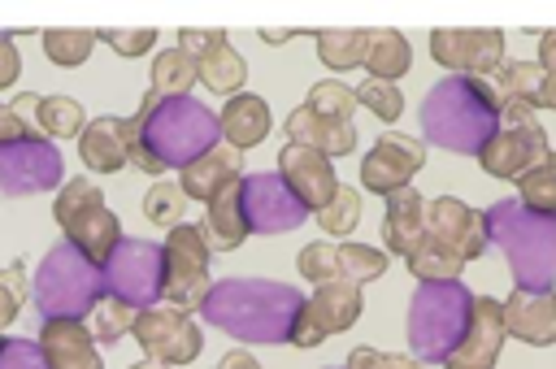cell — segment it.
Wrapping results in <instances>:
<instances>
[{"instance_id": "obj_29", "label": "cell", "mask_w": 556, "mask_h": 369, "mask_svg": "<svg viewBox=\"0 0 556 369\" xmlns=\"http://www.w3.org/2000/svg\"><path fill=\"white\" fill-rule=\"evenodd\" d=\"M195 78L208 87V91H230V96H239V87H243V78H248V65H243V56L230 48V39L222 43V48H213L208 56H200L195 61Z\"/></svg>"}, {"instance_id": "obj_35", "label": "cell", "mask_w": 556, "mask_h": 369, "mask_svg": "<svg viewBox=\"0 0 556 369\" xmlns=\"http://www.w3.org/2000/svg\"><path fill=\"white\" fill-rule=\"evenodd\" d=\"M96 48V30H74V26H56V30H43V52L52 65H83Z\"/></svg>"}, {"instance_id": "obj_30", "label": "cell", "mask_w": 556, "mask_h": 369, "mask_svg": "<svg viewBox=\"0 0 556 369\" xmlns=\"http://www.w3.org/2000/svg\"><path fill=\"white\" fill-rule=\"evenodd\" d=\"M35 130L43 139H78L83 109L70 96H35Z\"/></svg>"}, {"instance_id": "obj_48", "label": "cell", "mask_w": 556, "mask_h": 369, "mask_svg": "<svg viewBox=\"0 0 556 369\" xmlns=\"http://www.w3.org/2000/svg\"><path fill=\"white\" fill-rule=\"evenodd\" d=\"M17 74H22V52H17L13 35L0 30V91H9L17 82Z\"/></svg>"}, {"instance_id": "obj_2", "label": "cell", "mask_w": 556, "mask_h": 369, "mask_svg": "<svg viewBox=\"0 0 556 369\" xmlns=\"http://www.w3.org/2000/svg\"><path fill=\"white\" fill-rule=\"evenodd\" d=\"M304 295L291 282H274V278H226L213 282L200 317L243 343H287L291 326L300 317Z\"/></svg>"}, {"instance_id": "obj_43", "label": "cell", "mask_w": 556, "mask_h": 369, "mask_svg": "<svg viewBox=\"0 0 556 369\" xmlns=\"http://www.w3.org/2000/svg\"><path fill=\"white\" fill-rule=\"evenodd\" d=\"M22 300H26V269H22V260H9L0 269V334L22 313Z\"/></svg>"}, {"instance_id": "obj_53", "label": "cell", "mask_w": 556, "mask_h": 369, "mask_svg": "<svg viewBox=\"0 0 556 369\" xmlns=\"http://www.w3.org/2000/svg\"><path fill=\"white\" fill-rule=\"evenodd\" d=\"M291 35H300V30H261V39H265V43H287Z\"/></svg>"}, {"instance_id": "obj_47", "label": "cell", "mask_w": 556, "mask_h": 369, "mask_svg": "<svg viewBox=\"0 0 556 369\" xmlns=\"http://www.w3.org/2000/svg\"><path fill=\"white\" fill-rule=\"evenodd\" d=\"M226 43V35L222 30H191V26H182L178 30V52H187L191 61H200V56H208L213 48H222Z\"/></svg>"}, {"instance_id": "obj_1", "label": "cell", "mask_w": 556, "mask_h": 369, "mask_svg": "<svg viewBox=\"0 0 556 369\" xmlns=\"http://www.w3.org/2000/svg\"><path fill=\"white\" fill-rule=\"evenodd\" d=\"M217 139H222L217 113L191 96L148 91L139 113L126 117V161L152 178L165 169H187Z\"/></svg>"}, {"instance_id": "obj_52", "label": "cell", "mask_w": 556, "mask_h": 369, "mask_svg": "<svg viewBox=\"0 0 556 369\" xmlns=\"http://www.w3.org/2000/svg\"><path fill=\"white\" fill-rule=\"evenodd\" d=\"M539 109H556V69L543 74V91H539Z\"/></svg>"}, {"instance_id": "obj_45", "label": "cell", "mask_w": 556, "mask_h": 369, "mask_svg": "<svg viewBox=\"0 0 556 369\" xmlns=\"http://www.w3.org/2000/svg\"><path fill=\"white\" fill-rule=\"evenodd\" d=\"M96 39H104L117 56H143L152 43H156V30L152 26H104V30H96Z\"/></svg>"}, {"instance_id": "obj_7", "label": "cell", "mask_w": 556, "mask_h": 369, "mask_svg": "<svg viewBox=\"0 0 556 369\" xmlns=\"http://www.w3.org/2000/svg\"><path fill=\"white\" fill-rule=\"evenodd\" d=\"M52 213H56V226L65 230V243H74V247H78L87 260H96V265H104L109 252H113L117 239H122L117 213L104 204V191H100L96 182H87V178H70V182L61 187Z\"/></svg>"}, {"instance_id": "obj_19", "label": "cell", "mask_w": 556, "mask_h": 369, "mask_svg": "<svg viewBox=\"0 0 556 369\" xmlns=\"http://www.w3.org/2000/svg\"><path fill=\"white\" fill-rule=\"evenodd\" d=\"M278 178L300 195V204L308 213H321L330 204V195L339 191V178H334V161L317 148H304V143H287L278 152Z\"/></svg>"}, {"instance_id": "obj_32", "label": "cell", "mask_w": 556, "mask_h": 369, "mask_svg": "<svg viewBox=\"0 0 556 369\" xmlns=\"http://www.w3.org/2000/svg\"><path fill=\"white\" fill-rule=\"evenodd\" d=\"M195 82V61L178 48H165L152 56V91L156 96H187Z\"/></svg>"}, {"instance_id": "obj_15", "label": "cell", "mask_w": 556, "mask_h": 369, "mask_svg": "<svg viewBox=\"0 0 556 369\" xmlns=\"http://www.w3.org/2000/svg\"><path fill=\"white\" fill-rule=\"evenodd\" d=\"M426 239L452 252L456 260H473L486 252V221L478 208H469L456 195H434L426 200Z\"/></svg>"}, {"instance_id": "obj_40", "label": "cell", "mask_w": 556, "mask_h": 369, "mask_svg": "<svg viewBox=\"0 0 556 369\" xmlns=\"http://www.w3.org/2000/svg\"><path fill=\"white\" fill-rule=\"evenodd\" d=\"M356 217H361V191H356V187H343V182H339V191L330 195V204L317 213V221H321V230H326L330 239L356 230Z\"/></svg>"}, {"instance_id": "obj_31", "label": "cell", "mask_w": 556, "mask_h": 369, "mask_svg": "<svg viewBox=\"0 0 556 369\" xmlns=\"http://www.w3.org/2000/svg\"><path fill=\"white\" fill-rule=\"evenodd\" d=\"M365 39L369 30H313L317 61L330 69H356L365 61Z\"/></svg>"}, {"instance_id": "obj_20", "label": "cell", "mask_w": 556, "mask_h": 369, "mask_svg": "<svg viewBox=\"0 0 556 369\" xmlns=\"http://www.w3.org/2000/svg\"><path fill=\"white\" fill-rule=\"evenodd\" d=\"M504 326L530 347L556 343V291H513L504 300Z\"/></svg>"}, {"instance_id": "obj_17", "label": "cell", "mask_w": 556, "mask_h": 369, "mask_svg": "<svg viewBox=\"0 0 556 369\" xmlns=\"http://www.w3.org/2000/svg\"><path fill=\"white\" fill-rule=\"evenodd\" d=\"M430 56L456 74H469V78H486L491 69L504 65V30H434L430 35Z\"/></svg>"}, {"instance_id": "obj_23", "label": "cell", "mask_w": 556, "mask_h": 369, "mask_svg": "<svg viewBox=\"0 0 556 369\" xmlns=\"http://www.w3.org/2000/svg\"><path fill=\"white\" fill-rule=\"evenodd\" d=\"M39 347L48 369H104L83 321H39Z\"/></svg>"}, {"instance_id": "obj_13", "label": "cell", "mask_w": 556, "mask_h": 369, "mask_svg": "<svg viewBox=\"0 0 556 369\" xmlns=\"http://www.w3.org/2000/svg\"><path fill=\"white\" fill-rule=\"evenodd\" d=\"M130 334L139 339V347L148 352V360H161V365H191L200 356V347H204L200 326L182 308H174V304L139 308Z\"/></svg>"}, {"instance_id": "obj_36", "label": "cell", "mask_w": 556, "mask_h": 369, "mask_svg": "<svg viewBox=\"0 0 556 369\" xmlns=\"http://www.w3.org/2000/svg\"><path fill=\"white\" fill-rule=\"evenodd\" d=\"M517 191H521L517 200H521L526 208L556 217V152H547L543 165H534L526 178H517Z\"/></svg>"}, {"instance_id": "obj_18", "label": "cell", "mask_w": 556, "mask_h": 369, "mask_svg": "<svg viewBox=\"0 0 556 369\" xmlns=\"http://www.w3.org/2000/svg\"><path fill=\"white\" fill-rule=\"evenodd\" d=\"M504 339H508V326H504V300L473 295L469 326H465L456 352L443 360V369H495Z\"/></svg>"}, {"instance_id": "obj_51", "label": "cell", "mask_w": 556, "mask_h": 369, "mask_svg": "<svg viewBox=\"0 0 556 369\" xmlns=\"http://www.w3.org/2000/svg\"><path fill=\"white\" fill-rule=\"evenodd\" d=\"M217 369H261V360H256L252 352H226V356L217 360Z\"/></svg>"}, {"instance_id": "obj_46", "label": "cell", "mask_w": 556, "mask_h": 369, "mask_svg": "<svg viewBox=\"0 0 556 369\" xmlns=\"http://www.w3.org/2000/svg\"><path fill=\"white\" fill-rule=\"evenodd\" d=\"M343 369H421V360L395 356V352H378V347H356Z\"/></svg>"}, {"instance_id": "obj_11", "label": "cell", "mask_w": 556, "mask_h": 369, "mask_svg": "<svg viewBox=\"0 0 556 369\" xmlns=\"http://www.w3.org/2000/svg\"><path fill=\"white\" fill-rule=\"evenodd\" d=\"M65 178V161L52 139L26 135L13 143H0V195L22 200V195H43Z\"/></svg>"}, {"instance_id": "obj_14", "label": "cell", "mask_w": 556, "mask_h": 369, "mask_svg": "<svg viewBox=\"0 0 556 369\" xmlns=\"http://www.w3.org/2000/svg\"><path fill=\"white\" fill-rule=\"evenodd\" d=\"M239 200H243L248 234H287V230H295L308 217L300 195L278 174H248V178H239Z\"/></svg>"}, {"instance_id": "obj_9", "label": "cell", "mask_w": 556, "mask_h": 369, "mask_svg": "<svg viewBox=\"0 0 556 369\" xmlns=\"http://www.w3.org/2000/svg\"><path fill=\"white\" fill-rule=\"evenodd\" d=\"M161 260H165V278H161V300H169L174 308H200L208 295V239L204 226H169L165 243H161Z\"/></svg>"}, {"instance_id": "obj_33", "label": "cell", "mask_w": 556, "mask_h": 369, "mask_svg": "<svg viewBox=\"0 0 556 369\" xmlns=\"http://www.w3.org/2000/svg\"><path fill=\"white\" fill-rule=\"evenodd\" d=\"M135 313L139 308H130V304H122L117 295H104L91 313H87V334H91V343H117L122 334H130V326H135Z\"/></svg>"}, {"instance_id": "obj_54", "label": "cell", "mask_w": 556, "mask_h": 369, "mask_svg": "<svg viewBox=\"0 0 556 369\" xmlns=\"http://www.w3.org/2000/svg\"><path fill=\"white\" fill-rule=\"evenodd\" d=\"M130 369H174V365H161V360H139V365H130Z\"/></svg>"}, {"instance_id": "obj_49", "label": "cell", "mask_w": 556, "mask_h": 369, "mask_svg": "<svg viewBox=\"0 0 556 369\" xmlns=\"http://www.w3.org/2000/svg\"><path fill=\"white\" fill-rule=\"evenodd\" d=\"M26 135H39L26 117L13 113V104H0V143H13V139H26Z\"/></svg>"}, {"instance_id": "obj_44", "label": "cell", "mask_w": 556, "mask_h": 369, "mask_svg": "<svg viewBox=\"0 0 556 369\" xmlns=\"http://www.w3.org/2000/svg\"><path fill=\"white\" fill-rule=\"evenodd\" d=\"M0 369H48V356H43L39 339L0 334Z\"/></svg>"}, {"instance_id": "obj_41", "label": "cell", "mask_w": 556, "mask_h": 369, "mask_svg": "<svg viewBox=\"0 0 556 369\" xmlns=\"http://www.w3.org/2000/svg\"><path fill=\"white\" fill-rule=\"evenodd\" d=\"M356 91V104H365L374 117H382V122H395L400 113H404V91L395 87V82H382V78H365L361 87H352Z\"/></svg>"}, {"instance_id": "obj_5", "label": "cell", "mask_w": 556, "mask_h": 369, "mask_svg": "<svg viewBox=\"0 0 556 369\" xmlns=\"http://www.w3.org/2000/svg\"><path fill=\"white\" fill-rule=\"evenodd\" d=\"M35 308L39 321H83L109 291H104V273L96 260H87L74 243H52L35 269Z\"/></svg>"}, {"instance_id": "obj_42", "label": "cell", "mask_w": 556, "mask_h": 369, "mask_svg": "<svg viewBox=\"0 0 556 369\" xmlns=\"http://www.w3.org/2000/svg\"><path fill=\"white\" fill-rule=\"evenodd\" d=\"M300 273L308 278V282H330V278H339V252H334V243L330 239H317V243H308V247H300Z\"/></svg>"}, {"instance_id": "obj_34", "label": "cell", "mask_w": 556, "mask_h": 369, "mask_svg": "<svg viewBox=\"0 0 556 369\" xmlns=\"http://www.w3.org/2000/svg\"><path fill=\"white\" fill-rule=\"evenodd\" d=\"M495 91H500V100H517V104H530V109H539L543 69H539L534 61H508V65H500Z\"/></svg>"}, {"instance_id": "obj_22", "label": "cell", "mask_w": 556, "mask_h": 369, "mask_svg": "<svg viewBox=\"0 0 556 369\" xmlns=\"http://www.w3.org/2000/svg\"><path fill=\"white\" fill-rule=\"evenodd\" d=\"M239 165H243V152L239 148H230V143H213L204 156H195L187 169H182V178H178V187H182V195H191V200H213L226 182H235V178H243L239 174Z\"/></svg>"}, {"instance_id": "obj_6", "label": "cell", "mask_w": 556, "mask_h": 369, "mask_svg": "<svg viewBox=\"0 0 556 369\" xmlns=\"http://www.w3.org/2000/svg\"><path fill=\"white\" fill-rule=\"evenodd\" d=\"M473 313V295L460 282H417L408 300V343L413 356L426 365H443Z\"/></svg>"}, {"instance_id": "obj_27", "label": "cell", "mask_w": 556, "mask_h": 369, "mask_svg": "<svg viewBox=\"0 0 556 369\" xmlns=\"http://www.w3.org/2000/svg\"><path fill=\"white\" fill-rule=\"evenodd\" d=\"M204 239L208 247L235 252L248 239V221H243V200H239V178L226 182L213 200H208V217H204Z\"/></svg>"}, {"instance_id": "obj_8", "label": "cell", "mask_w": 556, "mask_h": 369, "mask_svg": "<svg viewBox=\"0 0 556 369\" xmlns=\"http://www.w3.org/2000/svg\"><path fill=\"white\" fill-rule=\"evenodd\" d=\"M547 130L539 126V109L530 104H517V100H504L500 104V126L495 135L482 143L478 161L491 178H526L534 165L547 161Z\"/></svg>"}, {"instance_id": "obj_50", "label": "cell", "mask_w": 556, "mask_h": 369, "mask_svg": "<svg viewBox=\"0 0 556 369\" xmlns=\"http://www.w3.org/2000/svg\"><path fill=\"white\" fill-rule=\"evenodd\" d=\"M543 74L547 69H556V30H543V39H539V61H534Z\"/></svg>"}, {"instance_id": "obj_24", "label": "cell", "mask_w": 556, "mask_h": 369, "mask_svg": "<svg viewBox=\"0 0 556 369\" xmlns=\"http://www.w3.org/2000/svg\"><path fill=\"white\" fill-rule=\"evenodd\" d=\"M217 126H222V143H230V148H256L269 130H274V122H269V104L261 100V96H252V91H239V96H230L226 100V109L217 113Z\"/></svg>"}, {"instance_id": "obj_25", "label": "cell", "mask_w": 556, "mask_h": 369, "mask_svg": "<svg viewBox=\"0 0 556 369\" xmlns=\"http://www.w3.org/2000/svg\"><path fill=\"white\" fill-rule=\"evenodd\" d=\"M287 143H304V148H317L326 156H348L356 148V130L352 122H330V117H317L313 109H291L287 117Z\"/></svg>"}, {"instance_id": "obj_26", "label": "cell", "mask_w": 556, "mask_h": 369, "mask_svg": "<svg viewBox=\"0 0 556 369\" xmlns=\"http://www.w3.org/2000/svg\"><path fill=\"white\" fill-rule=\"evenodd\" d=\"M78 156L91 174H117L126 165V122L96 117L78 130Z\"/></svg>"}, {"instance_id": "obj_39", "label": "cell", "mask_w": 556, "mask_h": 369, "mask_svg": "<svg viewBox=\"0 0 556 369\" xmlns=\"http://www.w3.org/2000/svg\"><path fill=\"white\" fill-rule=\"evenodd\" d=\"M182 208H187V195H182V187L169 182V178L152 182V191L143 195V217L156 221V226H178V221H182Z\"/></svg>"}, {"instance_id": "obj_21", "label": "cell", "mask_w": 556, "mask_h": 369, "mask_svg": "<svg viewBox=\"0 0 556 369\" xmlns=\"http://www.w3.org/2000/svg\"><path fill=\"white\" fill-rule=\"evenodd\" d=\"M421 234H426V195L413 191V187L391 191L387 195V213H382V243H387V252L408 260L417 252Z\"/></svg>"}, {"instance_id": "obj_3", "label": "cell", "mask_w": 556, "mask_h": 369, "mask_svg": "<svg viewBox=\"0 0 556 369\" xmlns=\"http://www.w3.org/2000/svg\"><path fill=\"white\" fill-rule=\"evenodd\" d=\"M500 104L504 100L486 78L447 74L421 100V135L443 152L478 156L500 126Z\"/></svg>"}, {"instance_id": "obj_37", "label": "cell", "mask_w": 556, "mask_h": 369, "mask_svg": "<svg viewBox=\"0 0 556 369\" xmlns=\"http://www.w3.org/2000/svg\"><path fill=\"white\" fill-rule=\"evenodd\" d=\"M304 109H313L317 117H330V122H352V109H356V91H352V87H343V82H334V78H326V82L308 87V100H304Z\"/></svg>"}, {"instance_id": "obj_38", "label": "cell", "mask_w": 556, "mask_h": 369, "mask_svg": "<svg viewBox=\"0 0 556 369\" xmlns=\"http://www.w3.org/2000/svg\"><path fill=\"white\" fill-rule=\"evenodd\" d=\"M334 252H339V278H348V282H356V287L382 278V269H387V256H382L378 247H365V243H339Z\"/></svg>"}, {"instance_id": "obj_55", "label": "cell", "mask_w": 556, "mask_h": 369, "mask_svg": "<svg viewBox=\"0 0 556 369\" xmlns=\"http://www.w3.org/2000/svg\"><path fill=\"white\" fill-rule=\"evenodd\" d=\"M326 369H330V365H326Z\"/></svg>"}, {"instance_id": "obj_16", "label": "cell", "mask_w": 556, "mask_h": 369, "mask_svg": "<svg viewBox=\"0 0 556 369\" xmlns=\"http://www.w3.org/2000/svg\"><path fill=\"white\" fill-rule=\"evenodd\" d=\"M421 161H426V143H421V139L400 135V130H387V135H378V143L365 152V161H361V182H365V191H374V195H391V191H400V187L413 182V174L421 169Z\"/></svg>"}, {"instance_id": "obj_4", "label": "cell", "mask_w": 556, "mask_h": 369, "mask_svg": "<svg viewBox=\"0 0 556 369\" xmlns=\"http://www.w3.org/2000/svg\"><path fill=\"white\" fill-rule=\"evenodd\" d=\"M486 243L508 256L517 291H556V217L526 208L517 195L495 200L486 213Z\"/></svg>"}, {"instance_id": "obj_28", "label": "cell", "mask_w": 556, "mask_h": 369, "mask_svg": "<svg viewBox=\"0 0 556 369\" xmlns=\"http://www.w3.org/2000/svg\"><path fill=\"white\" fill-rule=\"evenodd\" d=\"M361 65L369 69V78L395 82V78L413 65V48H408V39H404L400 30H369V39H365V61H361Z\"/></svg>"}, {"instance_id": "obj_12", "label": "cell", "mask_w": 556, "mask_h": 369, "mask_svg": "<svg viewBox=\"0 0 556 369\" xmlns=\"http://www.w3.org/2000/svg\"><path fill=\"white\" fill-rule=\"evenodd\" d=\"M356 317H361V287H356V282H348V278L317 282V291L304 295L300 317H295L287 343H295V347H317L321 339L352 330Z\"/></svg>"}, {"instance_id": "obj_10", "label": "cell", "mask_w": 556, "mask_h": 369, "mask_svg": "<svg viewBox=\"0 0 556 369\" xmlns=\"http://www.w3.org/2000/svg\"><path fill=\"white\" fill-rule=\"evenodd\" d=\"M104 273V291L117 295L130 308H152L161 300V278H165V260L161 247L152 239H117V247L109 252V260L100 265Z\"/></svg>"}]
</instances>
